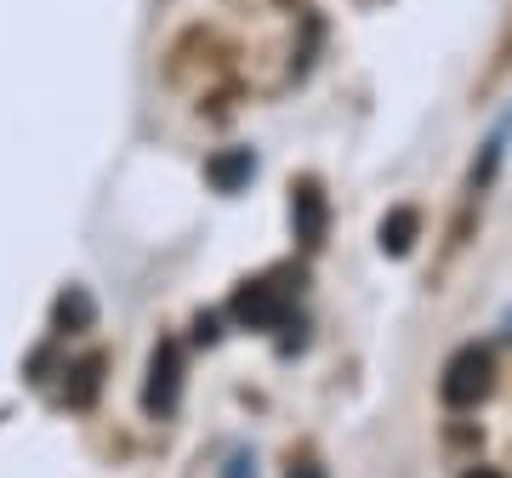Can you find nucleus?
I'll return each mask as SVG.
<instances>
[{
    "instance_id": "obj_1",
    "label": "nucleus",
    "mask_w": 512,
    "mask_h": 478,
    "mask_svg": "<svg viewBox=\"0 0 512 478\" xmlns=\"http://www.w3.org/2000/svg\"><path fill=\"white\" fill-rule=\"evenodd\" d=\"M490 387H495V359H490V348H456L450 353V365H444V382H439V393H444V405H456V410H473V405H484L490 399Z\"/></svg>"
},
{
    "instance_id": "obj_2",
    "label": "nucleus",
    "mask_w": 512,
    "mask_h": 478,
    "mask_svg": "<svg viewBox=\"0 0 512 478\" xmlns=\"http://www.w3.org/2000/svg\"><path fill=\"white\" fill-rule=\"evenodd\" d=\"M228 313H234L245 331H279L291 319V291L279 279H245L234 291V302H228Z\"/></svg>"
},
{
    "instance_id": "obj_3",
    "label": "nucleus",
    "mask_w": 512,
    "mask_h": 478,
    "mask_svg": "<svg viewBox=\"0 0 512 478\" xmlns=\"http://www.w3.org/2000/svg\"><path fill=\"white\" fill-rule=\"evenodd\" d=\"M177 393H183V348H177V342H160L154 359H148L143 410L148 416H171V410H177Z\"/></svg>"
},
{
    "instance_id": "obj_4",
    "label": "nucleus",
    "mask_w": 512,
    "mask_h": 478,
    "mask_svg": "<svg viewBox=\"0 0 512 478\" xmlns=\"http://www.w3.org/2000/svg\"><path fill=\"white\" fill-rule=\"evenodd\" d=\"M325 194H319V183L313 177H302V183L291 188V222H296V239L302 245H319L325 239Z\"/></svg>"
},
{
    "instance_id": "obj_5",
    "label": "nucleus",
    "mask_w": 512,
    "mask_h": 478,
    "mask_svg": "<svg viewBox=\"0 0 512 478\" xmlns=\"http://www.w3.org/2000/svg\"><path fill=\"white\" fill-rule=\"evenodd\" d=\"M251 177H256V154L251 148H222V154L205 160V183L222 188V194H239Z\"/></svg>"
},
{
    "instance_id": "obj_6",
    "label": "nucleus",
    "mask_w": 512,
    "mask_h": 478,
    "mask_svg": "<svg viewBox=\"0 0 512 478\" xmlns=\"http://www.w3.org/2000/svg\"><path fill=\"white\" fill-rule=\"evenodd\" d=\"M416 234H421V211L416 205H393L382 217V251L387 257H404L410 245H416Z\"/></svg>"
},
{
    "instance_id": "obj_7",
    "label": "nucleus",
    "mask_w": 512,
    "mask_h": 478,
    "mask_svg": "<svg viewBox=\"0 0 512 478\" xmlns=\"http://www.w3.org/2000/svg\"><path fill=\"white\" fill-rule=\"evenodd\" d=\"M69 382H63V399H69L74 410H86L97 399V387H103V359H80V365L63 370Z\"/></svg>"
},
{
    "instance_id": "obj_8",
    "label": "nucleus",
    "mask_w": 512,
    "mask_h": 478,
    "mask_svg": "<svg viewBox=\"0 0 512 478\" xmlns=\"http://www.w3.org/2000/svg\"><path fill=\"white\" fill-rule=\"evenodd\" d=\"M97 319V308H92V296L80 291V285H69V291L57 296V331H86Z\"/></svg>"
},
{
    "instance_id": "obj_9",
    "label": "nucleus",
    "mask_w": 512,
    "mask_h": 478,
    "mask_svg": "<svg viewBox=\"0 0 512 478\" xmlns=\"http://www.w3.org/2000/svg\"><path fill=\"white\" fill-rule=\"evenodd\" d=\"M222 478H256V456H251V450H234L228 467H222Z\"/></svg>"
},
{
    "instance_id": "obj_10",
    "label": "nucleus",
    "mask_w": 512,
    "mask_h": 478,
    "mask_svg": "<svg viewBox=\"0 0 512 478\" xmlns=\"http://www.w3.org/2000/svg\"><path fill=\"white\" fill-rule=\"evenodd\" d=\"M194 336H200V342H217V313H200V319H194Z\"/></svg>"
},
{
    "instance_id": "obj_11",
    "label": "nucleus",
    "mask_w": 512,
    "mask_h": 478,
    "mask_svg": "<svg viewBox=\"0 0 512 478\" xmlns=\"http://www.w3.org/2000/svg\"><path fill=\"white\" fill-rule=\"evenodd\" d=\"M461 478H507V473H495V467H467Z\"/></svg>"
},
{
    "instance_id": "obj_12",
    "label": "nucleus",
    "mask_w": 512,
    "mask_h": 478,
    "mask_svg": "<svg viewBox=\"0 0 512 478\" xmlns=\"http://www.w3.org/2000/svg\"><path fill=\"white\" fill-rule=\"evenodd\" d=\"M291 478H325V473H319V467H296Z\"/></svg>"
}]
</instances>
